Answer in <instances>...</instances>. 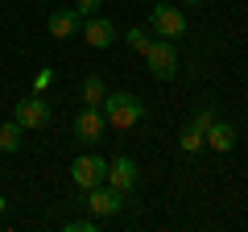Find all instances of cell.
Instances as JSON below:
<instances>
[{"label":"cell","instance_id":"1","mask_svg":"<svg viewBox=\"0 0 248 232\" xmlns=\"http://www.w3.org/2000/svg\"><path fill=\"white\" fill-rule=\"evenodd\" d=\"M99 108H104V116H108L112 129H133V125L145 120V104L133 96V91H108Z\"/></svg>","mask_w":248,"mask_h":232},{"label":"cell","instance_id":"2","mask_svg":"<svg viewBox=\"0 0 248 232\" xmlns=\"http://www.w3.org/2000/svg\"><path fill=\"white\" fill-rule=\"evenodd\" d=\"M145 63H149V75L153 79H174L178 75V50L170 37H157V42L145 50Z\"/></svg>","mask_w":248,"mask_h":232},{"label":"cell","instance_id":"3","mask_svg":"<svg viewBox=\"0 0 248 232\" xmlns=\"http://www.w3.org/2000/svg\"><path fill=\"white\" fill-rule=\"evenodd\" d=\"M71 179H75L79 191H91V187H99V182H108V162L95 158V153H83V158H75Z\"/></svg>","mask_w":248,"mask_h":232},{"label":"cell","instance_id":"4","mask_svg":"<svg viewBox=\"0 0 248 232\" xmlns=\"http://www.w3.org/2000/svg\"><path fill=\"white\" fill-rule=\"evenodd\" d=\"M75 137H79L83 145H95V141H104L108 137V116H104V108H83L79 116H75Z\"/></svg>","mask_w":248,"mask_h":232},{"label":"cell","instance_id":"5","mask_svg":"<svg viewBox=\"0 0 248 232\" xmlns=\"http://www.w3.org/2000/svg\"><path fill=\"white\" fill-rule=\"evenodd\" d=\"M87 207H91V215H95V220H108V215H120L124 195H120V191H112L108 182H99V187L87 191Z\"/></svg>","mask_w":248,"mask_h":232},{"label":"cell","instance_id":"6","mask_svg":"<svg viewBox=\"0 0 248 232\" xmlns=\"http://www.w3.org/2000/svg\"><path fill=\"white\" fill-rule=\"evenodd\" d=\"M13 120H17L21 129H46L50 125V104H46L42 96H25L17 104V112H13Z\"/></svg>","mask_w":248,"mask_h":232},{"label":"cell","instance_id":"7","mask_svg":"<svg viewBox=\"0 0 248 232\" xmlns=\"http://www.w3.org/2000/svg\"><path fill=\"white\" fill-rule=\"evenodd\" d=\"M149 25H153V33H157V37H170V42L186 33V17L174 9V4H157L153 17H149Z\"/></svg>","mask_w":248,"mask_h":232},{"label":"cell","instance_id":"8","mask_svg":"<svg viewBox=\"0 0 248 232\" xmlns=\"http://www.w3.org/2000/svg\"><path fill=\"white\" fill-rule=\"evenodd\" d=\"M79 33H83V42H87L91 50H108V46L116 42V25H112L108 17H99V13L83 21V29H79Z\"/></svg>","mask_w":248,"mask_h":232},{"label":"cell","instance_id":"9","mask_svg":"<svg viewBox=\"0 0 248 232\" xmlns=\"http://www.w3.org/2000/svg\"><path fill=\"white\" fill-rule=\"evenodd\" d=\"M108 187L120 191V195H128V191L137 187V162H133V158H116V162H108Z\"/></svg>","mask_w":248,"mask_h":232},{"label":"cell","instance_id":"10","mask_svg":"<svg viewBox=\"0 0 248 232\" xmlns=\"http://www.w3.org/2000/svg\"><path fill=\"white\" fill-rule=\"evenodd\" d=\"M203 145H207V149H215V153L236 149V129H232L228 120H211V125H207V133H203Z\"/></svg>","mask_w":248,"mask_h":232},{"label":"cell","instance_id":"11","mask_svg":"<svg viewBox=\"0 0 248 232\" xmlns=\"http://www.w3.org/2000/svg\"><path fill=\"white\" fill-rule=\"evenodd\" d=\"M83 29V17L75 9H58L50 13V37H75Z\"/></svg>","mask_w":248,"mask_h":232},{"label":"cell","instance_id":"12","mask_svg":"<svg viewBox=\"0 0 248 232\" xmlns=\"http://www.w3.org/2000/svg\"><path fill=\"white\" fill-rule=\"evenodd\" d=\"M21 141H25V129H21L17 120H4V125H0V149H4V153H17Z\"/></svg>","mask_w":248,"mask_h":232},{"label":"cell","instance_id":"13","mask_svg":"<svg viewBox=\"0 0 248 232\" xmlns=\"http://www.w3.org/2000/svg\"><path fill=\"white\" fill-rule=\"evenodd\" d=\"M104 96H108L104 79H99V75H87V79H83V104L99 108V104H104Z\"/></svg>","mask_w":248,"mask_h":232},{"label":"cell","instance_id":"14","mask_svg":"<svg viewBox=\"0 0 248 232\" xmlns=\"http://www.w3.org/2000/svg\"><path fill=\"white\" fill-rule=\"evenodd\" d=\"M178 145H182L186 153H199V149H203V129H195V125H186L182 133H178Z\"/></svg>","mask_w":248,"mask_h":232},{"label":"cell","instance_id":"15","mask_svg":"<svg viewBox=\"0 0 248 232\" xmlns=\"http://www.w3.org/2000/svg\"><path fill=\"white\" fill-rule=\"evenodd\" d=\"M124 42L133 46V50H137V54H145V50H149V46H153V37H149V33H145V29H141V25H137V29H128V33H124Z\"/></svg>","mask_w":248,"mask_h":232},{"label":"cell","instance_id":"16","mask_svg":"<svg viewBox=\"0 0 248 232\" xmlns=\"http://www.w3.org/2000/svg\"><path fill=\"white\" fill-rule=\"evenodd\" d=\"M99 4H104V0H75V13L87 21V17H95V13H99Z\"/></svg>","mask_w":248,"mask_h":232},{"label":"cell","instance_id":"17","mask_svg":"<svg viewBox=\"0 0 248 232\" xmlns=\"http://www.w3.org/2000/svg\"><path fill=\"white\" fill-rule=\"evenodd\" d=\"M50 83H54V71H46V66H42V71L33 75V91H37V96H42V91L50 87Z\"/></svg>","mask_w":248,"mask_h":232},{"label":"cell","instance_id":"18","mask_svg":"<svg viewBox=\"0 0 248 232\" xmlns=\"http://www.w3.org/2000/svg\"><path fill=\"white\" fill-rule=\"evenodd\" d=\"M95 228H99L95 215H91V220H71V224H66V232H95Z\"/></svg>","mask_w":248,"mask_h":232},{"label":"cell","instance_id":"19","mask_svg":"<svg viewBox=\"0 0 248 232\" xmlns=\"http://www.w3.org/2000/svg\"><path fill=\"white\" fill-rule=\"evenodd\" d=\"M211 120H215V108L207 104V108H199V116H195V129H203V133H207V125H211Z\"/></svg>","mask_w":248,"mask_h":232},{"label":"cell","instance_id":"20","mask_svg":"<svg viewBox=\"0 0 248 232\" xmlns=\"http://www.w3.org/2000/svg\"><path fill=\"white\" fill-rule=\"evenodd\" d=\"M182 4H203V0H182Z\"/></svg>","mask_w":248,"mask_h":232},{"label":"cell","instance_id":"21","mask_svg":"<svg viewBox=\"0 0 248 232\" xmlns=\"http://www.w3.org/2000/svg\"><path fill=\"white\" fill-rule=\"evenodd\" d=\"M0 212H4V195H0Z\"/></svg>","mask_w":248,"mask_h":232}]
</instances>
